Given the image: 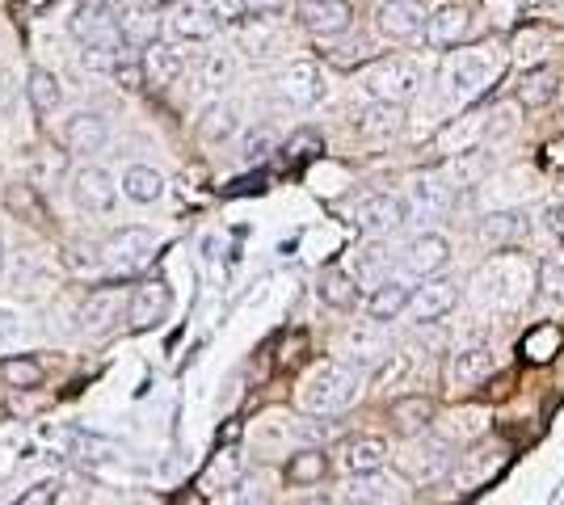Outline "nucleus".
I'll use <instances>...</instances> for the list:
<instances>
[{
    "label": "nucleus",
    "instance_id": "f257e3e1",
    "mask_svg": "<svg viewBox=\"0 0 564 505\" xmlns=\"http://www.w3.org/2000/svg\"><path fill=\"white\" fill-rule=\"evenodd\" d=\"M354 396H358V371L337 358H325L299 379L295 404L312 417H329V413H341L346 404H354Z\"/></svg>",
    "mask_w": 564,
    "mask_h": 505
},
{
    "label": "nucleus",
    "instance_id": "f03ea898",
    "mask_svg": "<svg viewBox=\"0 0 564 505\" xmlns=\"http://www.w3.org/2000/svg\"><path fill=\"white\" fill-rule=\"evenodd\" d=\"M497 59H493V51H455L451 47V59L442 64V72H438V85H442V97H451V101H472V97H480L485 93L493 80H497Z\"/></svg>",
    "mask_w": 564,
    "mask_h": 505
},
{
    "label": "nucleus",
    "instance_id": "7ed1b4c3",
    "mask_svg": "<svg viewBox=\"0 0 564 505\" xmlns=\"http://www.w3.org/2000/svg\"><path fill=\"white\" fill-rule=\"evenodd\" d=\"M476 295L493 312H518L527 303V266L518 257H497L476 270Z\"/></svg>",
    "mask_w": 564,
    "mask_h": 505
},
{
    "label": "nucleus",
    "instance_id": "20e7f679",
    "mask_svg": "<svg viewBox=\"0 0 564 505\" xmlns=\"http://www.w3.org/2000/svg\"><path fill=\"white\" fill-rule=\"evenodd\" d=\"M68 34L76 38L85 51H123V30H118V17L106 0H85L72 17H68Z\"/></svg>",
    "mask_w": 564,
    "mask_h": 505
},
{
    "label": "nucleus",
    "instance_id": "39448f33",
    "mask_svg": "<svg viewBox=\"0 0 564 505\" xmlns=\"http://www.w3.org/2000/svg\"><path fill=\"white\" fill-rule=\"evenodd\" d=\"M396 468L405 472L409 480H417V484H434L442 476H451V468H455V442L417 434L405 447V455H396Z\"/></svg>",
    "mask_w": 564,
    "mask_h": 505
},
{
    "label": "nucleus",
    "instance_id": "423d86ee",
    "mask_svg": "<svg viewBox=\"0 0 564 505\" xmlns=\"http://www.w3.org/2000/svg\"><path fill=\"white\" fill-rule=\"evenodd\" d=\"M417 89H421V64L417 59L392 55V59L371 64V72H367V93L375 101H392V106H400V101L417 97Z\"/></svg>",
    "mask_w": 564,
    "mask_h": 505
},
{
    "label": "nucleus",
    "instance_id": "0eeeda50",
    "mask_svg": "<svg viewBox=\"0 0 564 505\" xmlns=\"http://www.w3.org/2000/svg\"><path fill=\"white\" fill-rule=\"evenodd\" d=\"M493 375V350L485 346V341H472V346H459L447 367H442V383H447L451 392H472L480 388Z\"/></svg>",
    "mask_w": 564,
    "mask_h": 505
},
{
    "label": "nucleus",
    "instance_id": "6e6552de",
    "mask_svg": "<svg viewBox=\"0 0 564 505\" xmlns=\"http://www.w3.org/2000/svg\"><path fill=\"white\" fill-rule=\"evenodd\" d=\"M459 282L455 278H442V274H430L421 278V287L409 295V316L417 320V325H434V320L451 316L455 303H459Z\"/></svg>",
    "mask_w": 564,
    "mask_h": 505
},
{
    "label": "nucleus",
    "instance_id": "1a4fd4ad",
    "mask_svg": "<svg viewBox=\"0 0 564 505\" xmlns=\"http://www.w3.org/2000/svg\"><path fill=\"white\" fill-rule=\"evenodd\" d=\"M152 253H156V236L148 228H118V232L106 236V245H102V261L114 266V270H123V274L148 266Z\"/></svg>",
    "mask_w": 564,
    "mask_h": 505
},
{
    "label": "nucleus",
    "instance_id": "9d476101",
    "mask_svg": "<svg viewBox=\"0 0 564 505\" xmlns=\"http://www.w3.org/2000/svg\"><path fill=\"white\" fill-rule=\"evenodd\" d=\"M451 261V245L447 236L438 232H421L417 240H409V249L396 257V270L405 278H430V274H442V266Z\"/></svg>",
    "mask_w": 564,
    "mask_h": 505
},
{
    "label": "nucleus",
    "instance_id": "9b49d317",
    "mask_svg": "<svg viewBox=\"0 0 564 505\" xmlns=\"http://www.w3.org/2000/svg\"><path fill=\"white\" fill-rule=\"evenodd\" d=\"M405 202H400L396 194L388 190H371V194H362L354 198V207H350V219L358 228H367V232H396L400 224H405Z\"/></svg>",
    "mask_w": 564,
    "mask_h": 505
},
{
    "label": "nucleus",
    "instance_id": "f8f14e48",
    "mask_svg": "<svg viewBox=\"0 0 564 505\" xmlns=\"http://www.w3.org/2000/svg\"><path fill=\"white\" fill-rule=\"evenodd\" d=\"M375 30L384 38H417L426 30V9L417 0H379L375 5Z\"/></svg>",
    "mask_w": 564,
    "mask_h": 505
},
{
    "label": "nucleus",
    "instance_id": "ddd939ff",
    "mask_svg": "<svg viewBox=\"0 0 564 505\" xmlns=\"http://www.w3.org/2000/svg\"><path fill=\"white\" fill-rule=\"evenodd\" d=\"M72 198H76V207H80V211L106 215V211L114 207V202H118V186H114V177H110L106 169L89 165V169H80V173L72 177Z\"/></svg>",
    "mask_w": 564,
    "mask_h": 505
},
{
    "label": "nucleus",
    "instance_id": "4468645a",
    "mask_svg": "<svg viewBox=\"0 0 564 505\" xmlns=\"http://www.w3.org/2000/svg\"><path fill=\"white\" fill-rule=\"evenodd\" d=\"M299 22L320 38H333L341 30H350L354 5L350 0H299Z\"/></svg>",
    "mask_w": 564,
    "mask_h": 505
},
{
    "label": "nucleus",
    "instance_id": "2eb2a0df",
    "mask_svg": "<svg viewBox=\"0 0 564 505\" xmlns=\"http://www.w3.org/2000/svg\"><path fill=\"white\" fill-rule=\"evenodd\" d=\"M388 455H392V447H388L384 434H354V438L341 442V468H346L350 476L379 472Z\"/></svg>",
    "mask_w": 564,
    "mask_h": 505
},
{
    "label": "nucleus",
    "instance_id": "dca6fc26",
    "mask_svg": "<svg viewBox=\"0 0 564 505\" xmlns=\"http://www.w3.org/2000/svg\"><path fill=\"white\" fill-rule=\"evenodd\" d=\"M139 64H144V85L148 89H165L186 72V55H181L173 43H160L156 38V43L139 47Z\"/></svg>",
    "mask_w": 564,
    "mask_h": 505
},
{
    "label": "nucleus",
    "instance_id": "f3484780",
    "mask_svg": "<svg viewBox=\"0 0 564 505\" xmlns=\"http://www.w3.org/2000/svg\"><path fill=\"white\" fill-rule=\"evenodd\" d=\"M169 312V287L160 278H148V282H139L131 303H127V320H131V329H152L160 325Z\"/></svg>",
    "mask_w": 564,
    "mask_h": 505
},
{
    "label": "nucleus",
    "instance_id": "a211bd4d",
    "mask_svg": "<svg viewBox=\"0 0 564 505\" xmlns=\"http://www.w3.org/2000/svg\"><path fill=\"white\" fill-rule=\"evenodd\" d=\"M388 417H392V426H396L400 434H409V438H417V434H430V430H434V417H438V404H434L430 396H421V392H409V396H400V400H392V409H388Z\"/></svg>",
    "mask_w": 564,
    "mask_h": 505
},
{
    "label": "nucleus",
    "instance_id": "6ab92c4d",
    "mask_svg": "<svg viewBox=\"0 0 564 505\" xmlns=\"http://www.w3.org/2000/svg\"><path fill=\"white\" fill-rule=\"evenodd\" d=\"M278 93H282V101L308 110V106H316V101L325 97V80H320L316 64H291L287 72L278 76Z\"/></svg>",
    "mask_w": 564,
    "mask_h": 505
},
{
    "label": "nucleus",
    "instance_id": "aec40b11",
    "mask_svg": "<svg viewBox=\"0 0 564 505\" xmlns=\"http://www.w3.org/2000/svg\"><path fill=\"white\" fill-rule=\"evenodd\" d=\"M215 30H219V13L207 5H177L169 17V34L177 43H207Z\"/></svg>",
    "mask_w": 564,
    "mask_h": 505
},
{
    "label": "nucleus",
    "instance_id": "412c9836",
    "mask_svg": "<svg viewBox=\"0 0 564 505\" xmlns=\"http://www.w3.org/2000/svg\"><path fill=\"white\" fill-rule=\"evenodd\" d=\"M5 211L13 219H22V224H34V228L51 224L47 198L38 194V186H30V181H9V186H5Z\"/></svg>",
    "mask_w": 564,
    "mask_h": 505
},
{
    "label": "nucleus",
    "instance_id": "4be33fe9",
    "mask_svg": "<svg viewBox=\"0 0 564 505\" xmlns=\"http://www.w3.org/2000/svg\"><path fill=\"white\" fill-rule=\"evenodd\" d=\"M106 139H110V123H106L102 114H76L72 123L64 127V144H68L72 156H93V152H102Z\"/></svg>",
    "mask_w": 564,
    "mask_h": 505
},
{
    "label": "nucleus",
    "instance_id": "5701e85b",
    "mask_svg": "<svg viewBox=\"0 0 564 505\" xmlns=\"http://www.w3.org/2000/svg\"><path fill=\"white\" fill-rule=\"evenodd\" d=\"M468 34H472V13L459 9V5H447V9H438L434 17H426V38L434 47H442V51L459 47Z\"/></svg>",
    "mask_w": 564,
    "mask_h": 505
},
{
    "label": "nucleus",
    "instance_id": "b1692460",
    "mask_svg": "<svg viewBox=\"0 0 564 505\" xmlns=\"http://www.w3.org/2000/svg\"><path fill=\"white\" fill-rule=\"evenodd\" d=\"M522 236H527V215L522 211H497V215H485V224H480V245L493 253L514 249Z\"/></svg>",
    "mask_w": 564,
    "mask_h": 505
},
{
    "label": "nucleus",
    "instance_id": "393cba45",
    "mask_svg": "<svg viewBox=\"0 0 564 505\" xmlns=\"http://www.w3.org/2000/svg\"><path fill=\"white\" fill-rule=\"evenodd\" d=\"M451 207V186H442L438 177H417L409 186V207L417 219H426V224H434V219H442Z\"/></svg>",
    "mask_w": 564,
    "mask_h": 505
},
{
    "label": "nucleus",
    "instance_id": "a878e982",
    "mask_svg": "<svg viewBox=\"0 0 564 505\" xmlns=\"http://www.w3.org/2000/svg\"><path fill=\"white\" fill-rule=\"evenodd\" d=\"M240 127V106L236 101H215V106L203 110V118H198V135H203V144H224V139H232Z\"/></svg>",
    "mask_w": 564,
    "mask_h": 505
},
{
    "label": "nucleus",
    "instance_id": "bb28decb",
    "mask_svg": "<svg viewBox=\"0 0 564 505\" xmlns=\"http://www.w3.org/2000/svg\"><path fill=\"white\" fill-rule=\"evenodd\" d=\"M346 350H350V362L354 367H375V362L388 358V346H384V333H379V325L371 320V325H358L350 329L346 337Z\"/></svg>",
    "mask_w": 564,
    "mask_h": 505
},
{
    "label": "nucleus",
    "instance_id": "cd10ccee",
    "mask_svg": "<svg viewBox=\"0 0 564 505\" xmlns=\"http://www.w3.org/2000/svg\"><path fill=\"white\" fill-rule=\"evenodd\" d=\"M409 295H413V291L405 287V282H384V287H375L371 299H367L371 320H375V325H388V320L405 316V312H409Z\"/></svg>",
    "mask_w": 564,
    "mask_h": 505
},
{
    "label": "nucleus",
    "instance_id": "c85d7f7f",
    "mask_svg": "<svg viewBox=\"0 0 564 505\" xmlns=\"http://www.w3.org/2000/svg\"><path fill=\"white\" fill-rule=\"evenodd\" d=\"M282 476H287V484H316V480H325L329 476V455L320 451V447H304V451H295L287 459V468H282Z\"/></svg>",
    "mask_w": 564,
    "mask_h": 505
},
{
    "label": "nucleus",
    "instance_id": "c756f323",
    "mask_svg": "<svg viewBox=\"0 0 564 505\" xmlns=\"http://www.w3.org/2000/svg\"><path fill=\"white\" fill-rule=\"evenodd\" d=\"M320 299L329 303L333 312H354L358 308V282L346 270H329L320 278Z\"/></svg>",
    "mask_w": 564,
    "mask_h": 505
},
{
    "label": "nucleus",
    "instance_id": "7c9ffc66",
    "mask_svg": "<svg viewBox=\"0 0 564 505\" xmlns=\"http://www.w3.org/2000/svg\"><path fill=\"white\" fill-rule=\"evenodd\" d=\"M59 80L47 72V68H30V76H26V101H30V110L34 114H51L55 106H59Z\"/></svg>",
    "mask_w": 564,
    "mask_h": 505
},
{
    "label": "nucleus",
    "instance_id": "2f4dec72",
    "mask_svg": "<svg viewBox=\"0 0 564 505\" xmlns=\"http://www.w3.org/2000/svg\"><path fill=\"white\" fill-rule=\"evenodd\" d=\"M123 194L131 202H156L160 194H165V177H160L156 169H148V165H131L123 173Z\"/></svg>",
    "mask_w": 564,
    "mask_h": 505
},
{
    "label": "nucleus",
    "instance_id": "473e14b6",
    "mask_svg": "<svg viewBox=\"0 0 564 505\" xmlns=\"http://www.w3.org/2000/svg\"><path fill=\"white\" fill-rule=\"evenodd\" d=\"M118 30H123V43L139 51V47L156 43L160 22H156V13H152V9H135V13H127V17H118Z\"/></svg>",
    "mask_w": 564,
    "mask_h": 505
},
{
    "label": "nucleus",
    "instance_id": "72a5a7b5",
    "mask_svg": "<svg viewBox=\"0 0 564 505\" xmlns=\"http://www.w3.org/2000/svg\"><path fill=\"white\" fill-rule=\"evenodd\" d=\"M560 329L556 325H539L531 329L527 337H522V354H527V362H552L560 354Z\"/></svg>",
    "mask_w": 564,
    "mask_h": 505
},
{
    "label": "nucleus",
    "instance_id": "f704fd0d",
    "mask_svg": "<svg viewBox=\"0 0 564 505\" xmlns=\"http://www.w3.org/2000/svg\"><path fill=\"white\" fill-rule=\"evenodd\" d=\"M362 131H367L371 139H392L396 131H400V106H392V101H379L375 110H367L362 114Z\"/></svg>",
    "mask_w": 564,
    "mask_h": 505
},
{
    "label": "nucleus",
    "instance_id": "c9c22d12",
    "mask_svg": "<svg viewBox=\"0 0 564 505\" xmlns=\"http://www.w3.org/2000/svg\"><path fill=\"white\" fill-rule=\"evenodd\" d=\"M539 291L552 303H564V249L539 261Z\"/></svg>",
    "mask_w": 564,
    "mask_h": 505
},
{
    "label": "nucleus",
    "instance_id": "e433bc0d",
    "mask_svg": "<svg viewBox=\"0 0 564 505\" xmlns=\"http://www.w3.org/2000/svg\"><path fill=\"white\" fill-rule=\"evenodd\" d=\"M0 375H5L9 388H38L43 383V367L34 358H5L0 362Z\"/></svg>",
    "mask_w": 564,
    "mask_h": 505
},
{
    "label": "nucleus",
    "instance_id": "4c0bfd02",
    "mask_svg": "<svg viewBox=\"0 0 564 505\" xmlns=\"http://www.w3.org/2000/svg\"><path fill=\"white\" fill-rule=\"evenodd\" d=\"M114 308H118V295L114 291H97V295H89L85 308H80V320H85V329H106Z\"/></svg>",
    "mask_w": 564,
    "mask_h": 505
},
{
    "label": "nucleus",
    "instance_id": "58836bf2",
    "mask_svg": "<svg viewBox=\"0 0 564 505\" xmlns=\"http://www.w3.org/2000/svg\"><path fill=\"white\" fill-rule=\"evenodd\" d=\"M556 93V80H552V72L543 68V72H531L527 80H522V89H518V97H522V106H543Z\"/></svg>",
    "mask_w": 564,
    "mask_h": 505
},
{
    "label": "nucleus",
    "instance_id": "ea45409f",
    "mask_svg": "<svg viewBox=\"0 0 564 505\" xmlns=\"http://www.w3.org/2000/svg\"><path fill=\"white\" fill-rule=\"evenodd\" d=\"M329 59L337 68H358L371 59V47L367 43H350V47H329Z\"/></svg>",
    "mask_w": 564,
    "mask_h": 505
},
{
    "label": "nucleus",
    "instance_id": "a19ab883",
    "mask_svg": "<svg viewBox=\"0 0 564 505\" xmlns=\"http://www.w3.org/2000/svg\"><path fill=\"white\" fill-rule=\"evenodd\" d=\"M55 497H59V484L43 480V484H34V489H26L22 497H17V505H55Z\"/></svg>",
    "mask_w": 564,
    "mask_h": 505
},
{
    "label": "nucleus",
    "instance_id": "79ce46f5",
    "mask_svg": "<svg viewBox=\"0 0 564 505\" xmlns=\"http://www.w3.org/2000/svg\"><path fill=\"white\" fill-rule=\"evenodd\" d=\"M228 72H232V59L228 55H211L203 64V85H224Z\"/></svg>",
    "mask_w": 564,
    "mask_h": 505
},
{
    "label": "nucleus",
    "instance_id": "37998d69",
    "mask_svg": "<svg viewBox=\"0 0 564 505\" xmlns=\"http://www.w3.org/2000/svg\"><path fill=\"white\" fill-rule=\"evenodd\" d=\"M270 148H274V135H270V131H253V135L245 139V160H261Z\"/></svg>",
    "mask_w": 564,
    "mask_h": 505
},
{
    "label": "nucleus",
    "instance_id": "c03bdc74",
    "mask_svg": "<svg viewBox=\"0 0 564 505\" xmlns=\"http://www.w3.org/2000/svg\"><path fill=\"white\" fill-rule=\"evenodd\" d=\"M17 333H22V325H17V316L9 308H0V346H13Z\"/></svg>",
    "mask_w": 564,
    "mask_h": 505
},
{
    "label": "nucleus",
    "instance_id": "a18cd8bd",
    "mask_svg": "<svg viewBox=\"0 0 564 505\" xmlns=\"http://www.w3.org/2000/svg\"><path fill=\"white\" fill-rule=\"evenodd\" d=\"M282 5H287V0H245V9H249V13H257V17L282 13Z\"/></svg>",
    "mask_w": 564,
    "mask_h": 505
},
{
    "label": "nucleus",
    "instance_id": "49530a36",
    "mask_svg": "<svg viewBox=\"0 0 564 505\" xmlns=\"http://www.w3.org/2000/svg\"><path fill=\"white\" fill-rule=\"evenodd\" d=\"M548 160L556 169H564V139H556V144H548Z\"/></svg>",
    "mask_w": 564,
    "mask_h": 505
},
{
    "label": "nucleus",
    "instance_id": "de8ad7c7",
    "mask_svg": "<svg viewBox=\"0 0 564 505\" xmlns=\"http://www.w3.org/2000/svg\"><path fill=\"white\" fill-rule=\"evenodd\" d=\"M548 228L556 232V240H564V207H556V211H552V219H548Z\"/></svg>",
    "mask_w": 564,
    "mask_h": 505
},
{
    "label": "nucleus",
    "instance_id": "09e8293b",
    "mask_svg": "<svg viewBox=\"0 0 564 505\" xmlns=\"http://www.w3.org/2000/svg\"><path fill=\"white\" fill-rule=\"evenodd\" d=\"M148 9H165V5H181V0H144Z\"/></svg>",
    "mask_w": 564,
    "mask_h": 505
},
{
    "label": "nucleus",
    "instance_id": "8fccbe9b",
    "mask_svg": "<svg viewBox=\"0 0 564 505\" xmlns=\"http://www.w3.org/2000/svg\"><path fill=\"white\" fill-rule=\"evenodd\" d=\"M177 505H203V497L190 493V497H177Z\"/></svg>",
    "mask_w": 564,
    "mask_h": 505
},
{
    "label": "nucleus",
    "instance_id": "3c124183",
    "mask_svg": "<svg viewBox=\"0 0 564 505\" xmlns=\"http://www.w3.org/2000/svg\"><path fill=\"white\" fill-rule=\"evenodd\" d=\"M299 505H333L329 497H308V501H299Z\"/></svg>",
    "mask_w": 564,
    "mask_h": 505
},
{
    "label": "nucleus",
    "instance_id": "603ef678",
    "mask_svg": "<svg viewBox=\"0 0 564 505\" xmlns=\"http://www.w3.org/2000/svg\"><path fill=\"white\" fill-rule=\"evenodd\" d=\"M22 5H30V9H43V5H51V0H22Z\"/></svg>",
    "mask_w": 564,
    "mask_h": 505
},
{
    "label": "nucleus",
    "instance_id": "864d4df0",
    "mask_svg": "<svg viewBox=\"0 0 564 505\" xmlns=\"http://www.w3.org/2000/svg\"><path fill=\"white\" fill-rule=\"evenodd\" d=\"M0 261H5V240H0Z\"/></svg>",
    "mask_w": 564,
    "mask_h": 505
},
{
    "label": "nucleus",
    "instance_id": "5fc2aeb1",
    "mask_svg": "<svg viewBox=\"0 0 564 505\" xmlns=\"http://www.w3.org/2000/svg\"><path fill=\"white\" fill-rule=\"evenodd\" d=\"M0 421H5V404H0Z\"/></svg>",
    "mask_w": 564,
    "mask_h": 505
}]
</instances>
